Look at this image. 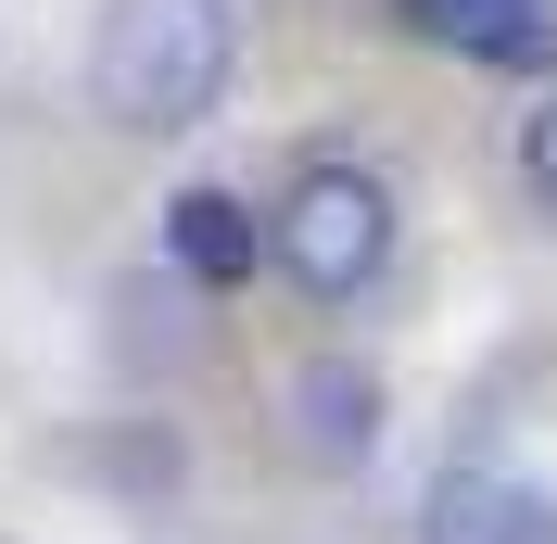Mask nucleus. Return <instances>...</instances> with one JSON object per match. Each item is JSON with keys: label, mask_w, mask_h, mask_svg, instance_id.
<instances>
[{"label": "nucleus", "mask_w": 557, "mask_h": 544, "mask_svg": "<svg viewBox=\"0 0 557 544\" xmlns=\"http://www.w3.org/2000/svg\"><path fill=\"white\" fill-rule=\"evenodd\" d=\"M267 254H278L292 292L355 305V292L381 279V254H393V190L368 165H305L292 190H278V215H267Z\"/></svg>", "instance_id": "obj_2"}, {"label": "nucleus", "mask_w": 557, "mask_h": 544, "mask_svg": "<svg viewBox=\"0 0 557 544\" xmlns=\"http://www.w3.org/2000/svg\"><path fill=\"white\" fill-rule=\"evenodd\" d=\"M520 177H532V203H545V215H557V102H545V114H532V139H520Z\"/></svg>", "instance_id": "obj_7"}, {"label": "nucleus", "mask_w": 557, "mask_h": 544, "mask_svg": "<svg viewBox=\"0 0 557 544\" xmlns=\"http://www.w3.org/2000/svg\"><path fill=\"white\" fill-rule=\"evenodd\" d=\"M406 26L469 64H557V0H406Z\"/></svg>", "instance_id": "obj_5"}, {"label": "nucleus", "mask_w": 557, "mask_h": 544, "mask_svg": "<svg viewBox=\"0 0 557 544\" xmlns=\"http://www.w3.org/2000/svg\"><path fill=\"white\" fill-rule=\"evenodd\" d=\"M165 267H190L203 292H242V279L267 267L253 203H228V190H177V203H165Z\"/></svg>", "instance_id": "obj_6"}, {"label": "nucleus", "mask_w": 557, "mask_h": 544, "mask_svg": "<svg viewBox=\"0 0 557 544\" xmlns=\"http://www.w3.org/2000/svg\"><path fill=\"white\" fill-rule=\"evenodd\" d=\"M418 544H545V494L520 469H444L418 507Z\"/></svg>", "instance_id": "obj_4"}, {"label": "nucleus", "mask_w": 557, "mask_h": 544, "mask_svg": "<svg viewBox=\"0 0 557 544\" xmlns=\"http://www.w3.org/2000/svg\"><path fill=\"white\" fill-rule=\"evenodd\" d=\"M278 418H292V456L305 469H368L381 456V368H355V355H317V368H292V393H278Z\"/></svg>", "instance_id": "obj_3"}, {"label": "nucleus", "mask_w": 557, "mask_h": 544, "mask_svg": "<svg viewBox=\"0 0 557 544\" xmlns=\"http://www.w3.org/2000/svg\"><path fill=\"white\" fill-rule=\"evenodd\" d=\"M228 64H242L228 0H114L102 38H89V102L139 139H177L228 102Z\"/></svg>", "instance_id": "obj_1"}]
</instances>
